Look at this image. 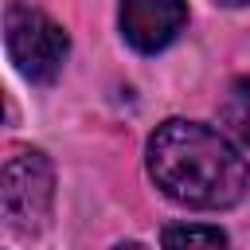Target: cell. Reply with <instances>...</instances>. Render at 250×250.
<instances>
[{
    "label": "cell",
    "instance_id": "obj_7",
    "mask_svg": "<svg viewBox=\"0 0 250 250\" xmlns=\"http://www.w3.org/2000/svg\"><path fill=\"white\" fill-rule=\"evenodd\" d=\"M113 250H148V246H141V242H117Z\"/></svg>",
    "mask_w": 250,
    "mask_h": 250
},
{
    "label": "cell",
    "instance_id": "obj_2",
    "mask_svg": "<svg viewBox=\"0 0 250 250\" xmlns=\"http://www.w3.org/2000/svg\"><path fill=\"white\" fill-rule=\"evenodd\" d=\"M4 47L27 82H55L70 55L66 31L47 12L20 4V0H12L4 12Z\"/></svg>",
    "mask_w": 250,
    "mask_h": 250
},
{
    "label": "cell",
    "instance_id": "obj_8",
    "mask_svg": "<svg viewBox=\"0 0 250 250\" xmlns=\"http://www.w3.org/2000/svg\"><path fill=\"white\" fill-rule=\"evenodd\" d=\"M219 4H227V8H242V4H250V0H219Z\"/></svg>",
    "mask_w": 250,
    "mask_h": 250
},
{
    "label": "cell",
    "instance_id": "obj_4",
    "mask_svg": "<svg viewBox=\"0 0 250 250\" xmlns=\"http://www.w3.org/2000/svg\"><path fill=\"white\" fill-rule=\"evenodd\" d=\"M117 23H121V35L133 51L156 55L184 31L188 0H121Z\"/></svg>",
    "mask_w": 250,
    "mask_h": 250
},
{
    "label": "cell",
    "instance_id": "obj_6",
    "mask_svg": "<svg viewBox=\"0 0 250 250\" xmlns=\"http://www.w3.org/2000/svg\"><path fill=\"white\" fill-rule=\"evenodd\" d=\"M164 250H227V234L203 223H168L160 234Z\"/></svg>",
    "mask_w": 250,
    "mask_h": 250
},
{
    "label": "cell",
    "instance_id": "obj_1",
    "mask_svg": "<svg viewBox=\"0 0 250 250\" xmlns=\"http://www.w3.org/2000/svg\"><path fill=\"white\" fill-rule=\"evenodd\" d=\"M148 176L184 207H234L250 188V168L238 145L199 121L172 117L148 137Z\"/></svg>",
    "mask_w": 250,
    "mask_h": 250
},
{
    "label": "cell",
    "instance_id": "obj_5",
    "mask_svg": "<svg viewBox=\"0 0 250 250\" xmlns=\"http://www.w3.org/2000/svg\"><path fill=\"white\" fill-rule=\"evenodd\" d=\"M219 125L238 148L250 152V74L230 82V90H227V98L219 105Z\"/></svg>",
    "mask_w": 250,
    "mask_h": 250
},
{
    "label": "cell",
    "instance_id": "obj_3",
    "mask_svg": "<svg viewBox=\"0 0 250 250\" xmlns=\"http://www.w3.org/2000/svg\"><path fill=\"white\" fill-rule=\"evenodd\" d=\"M4 219L20 234H35L51 219L55 203V168L39 148H16L4 160Z\"/></svg>",
    "mask_w": 250,
    "mask_h": 250
}]
</instances>
